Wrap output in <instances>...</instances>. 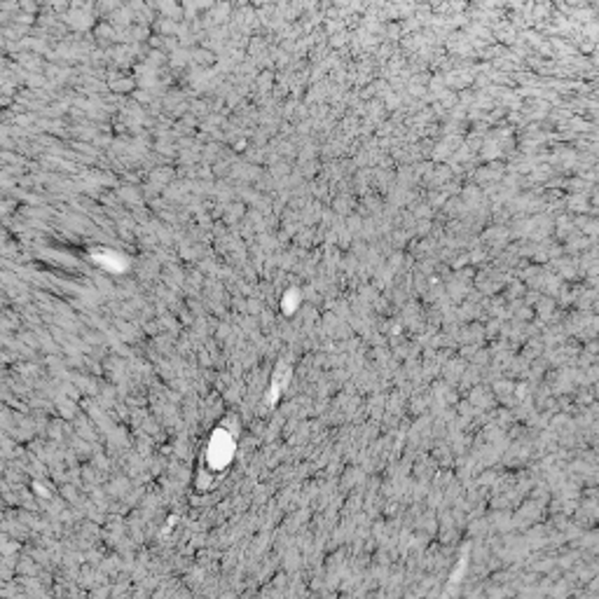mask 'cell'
Here are the masks:
<instances>
[{
	"label": "cell",
	"instance_id": "1",
	"mask_svg": "<svg viewBox=\"0 0 599 599\" xmlns=\"http://www.w3.org/2000/svg\"><path fill=\"white\" fill-rule=\"evenodd\" d=\"M580 545H583V548H590L592 552H599V531H590V534H585L583 541H580Z\"/></svg>",
	"mask_w": 599,
	"mask_h": 599
},
{
	"label": "cell",
	"instance_id": "2",
	"mask_svg": "<svg viewBox=\"0 0 599 599\" xmlns=\"http://www.w3.org/2000/svg\"><path fill=\"white\" fill-rule=\"evenodd\" d=\"M585 379H587V384H597L599 381V361H594L592 365L585 368Z\"/></svg>",
	"mask_w": 599,
	"mask_h": 599
},
{
	"label": "cell",
	"instance_id": "3",
	"mask_svg": "<svg viewBox=\"0 0 599 599\" xmlns=\"http://www.w3.org/2000/svg\"><path fill=\"white\" fill-rule=\"evenodd\" d=\"M550 309H552V302H550V300H545V302H541V312H545V314H548V312H550Z\"/></svg>",
	"mask_w": 599,
	"mask_h": 599
}]
</instances>
